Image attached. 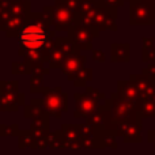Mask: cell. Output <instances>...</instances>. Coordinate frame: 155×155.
I'll list each match as a JSON object with an SVG mask.
<instances>
[{"instance_id": "cell-1", "label": "cell", "mask_w": 155, "mask_h": 155, "mask_svg": "<svg viewBox=\"0 0 155 155\" xmlns=\"http://www.w3.org/2000/svg\"><path fill=\"white\" fill-rule=\"evenodd\" d=\"M49 34L51 33L46 30L42 22H33L21 31L19 41L23 48L30 49V51H38L44 45H46Z\"/></svg>"}, {"instance_id": "cell-2", "label": "cell", "mask_w": 155, "mask_h": 155, "mask_svg": "<svg viewBox=\"0 0 155 155\" xmlns=\"http://www.w3.org/2000/svg\"><path fill=\"white\" fill-rule=\"evenodd\" d=\"M155 19V5L146 2H137L132 4L131 22L134 25H151Z\"/></svg>"}, {"instance_id": "cell-3", "label": "cell", "mask_w": 155, "mask_h": 155, "mask_svg": "<svg viewBox=\"0 0 155 155\" xmlns=\"http://www.w3.org/2000/svg\"><path fill=\"white\" fill-rule=\"evenodd\" d=\"M148 139H150L151 142L154 143V146H155V131H151L150 134H148Z\"/></svg>"}, {"instance_id": "cell-4", "label": "cell", "mask_w": 155, "mask_h": 155, "mask_svg": "<svg viewBox=\"0 0 155 155\" xmlns=\"http://www.w3.org/2000/svg\"><path fill=\"white\" fill-rule=\"evenodd\" d=\"M148 71H154V74H153V75H155V65H153V67H151V68H148Z\"/></svg>"}]
</instances>
